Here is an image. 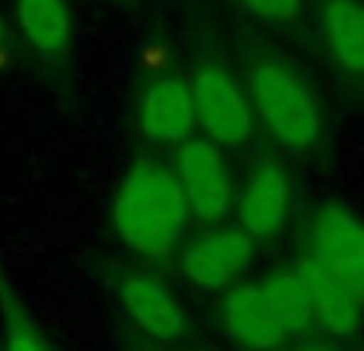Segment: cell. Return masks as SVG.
I'll list each match as a JSON object with an SVG mask.
<instances>
[{"label":"cell","instance_id":"obj_14","mask_svg":"<svg viewBox=\"0 0 364 351\" xmlns=\"http://www.w3.org/2000/svg\"><path fill=\"white\" fill-rule=\"evenodd\" d=\"M262 291L288 333H304V329L316 320L314 301H310V294L297 271H275L272 278L262 281Z\"/></svg>","mask_w":364,"mask_h":351},{"label":"cell","instance_id":"obj_1","mask_svg":"<svg viewBox=\"0 0 364 351\" xmlns=\"http://www.w3.org/2000/svg\"><path fill=\"white\" fill-rule=\"evenodd\" d=\"M188 217V201L176 173L138 163L112 198V227L141 259H160L176 246Z\"/></svg>","mask_w":364,"mask_h":351},{"label":"cell","instance_id":"obj_18","mask_svg":"<svg viewBox=\"0 0 364 351\" xmlns=\"http://www.w3.org/2000/svg\"><path fill=\"white\" fill-rule=\"evenodd\" d=\"M0 38H4V26H0Z\"/></svg>","mask_w":364,"mask_h":351},{"label":"cell","instance_id":"obj_4","mask_svg":"<svg viewBox=\"0 0 364 351\" xmlns=\"http://www.w3.org/2000/svg\"><path fill=\"white\" fill-rule=\"evenodd\" d=\"M314 259L364 303V220L326 205L314 217Z\"/></svg>","mask_w":364,"mask_h":351},{"label":"cell","instance_id":"obj_16","mask_svg":"<svg viewBox=\"0 0 364 351\" xmlns=\"http://www.w3.org/2000/svg\"><path fill=\"white\" fill-rule=\"evenodd\" d=\"M240 4L269 23H291L301 13V0H240Z\"/></svg>","mask_w":364,"mask_h":351},{"label":"cell","instance_id":"obj_17","mask_svg":"<svg viewBox=\"0 0 364 351\" xmlns=\"http://www.w3.org/2000/svg\"><path fill=\"white\" fill-rule=\"evenodd\" d=\"M301 351H326V348H301Z\"/></svg>","mask_w":364,"mask_h":351},{"label":"cell","instance_id":"obj_2","mask_svg":"<svg viewBox=\"0 0 364 351\" xmlns=\"http://www.w3.org/2000/svg\"><path fill=\"white\" fill-rule=\"evenodd\" d=\"M250 99L262 125L282 147L304 153L320 138V109L310 90L282 64L262 61L250 74Z\"/></svg>","mask_w":364,"mask_h":351},{"label":"cell","instance_id":"obj_8","mask_svg":"<svg viewBox=\"0 0 364 351\" xmlns=\"http://www.w3.org/2000/svg\"><path fill=\"white\" fill-rule=\"evenodd\" d=\"M252 256V237L246 230L208 233L182 256V271L198 288H220L243 271Z\"/></svg>","mask_w":364,"mask_h":351},{"label":"cell","instance_id":"obj_10","mask_svg":"<svg viewBox=\"0 0 364 351\" xmlns=\"http://www.w3.org/2000/svg\"><path fill=\"white\" fill-rule=\"evenodd\" d=\"M122 301H125L128 313L138 320L141 329H147L151 335L164 342H173L186 329V316L176 307V301L170 297V291L147 275H128L122 281Z\"/></svg>","mask_w":364,"mask_h":351},{"label":"cell","instance_id":"obj_6","mask_svg":"<svg viewBox=\"0 0 364 351\" xmlns=\"http://www.w3.org/2000/svg\"><path fill=\"white\" fill-rule=\"evenodd\" d=\"M141 131L151 141H188L195 119V99L192 87L176 77H160L141 96Z\"/></svg>","mask_w":364,"mask_h":351},{"label":"cell","instance_id":"obj_15","mask_svg":"<svg viewBox=\"0 0 364 351\" xmlns=\"http://www.w3.org/2000/svg\"><path fill=\"white\" fill-rule=\"evenodd\" d=\"M0 320H4V351H48L26 307L6 284H0Z\"/></svg>","mask_w":364,"mask_h":351},{"label":"cell","instance_id":"obj_13","mask_svg":"<svg viewBox=\"0 0 364 351\" xmlns=\"http://www.w3.org/2000/svg\"><path fill=\"white\" fill-rule=\"evenodd\" d=\"M16 13H19L26 38L32 42V48L38 55L42 58L61 55V48L68 45V32H70L64 0H19Z\"/></svg>","mask_w":364,"mask_h":351},{"label":"cell","instance_id":"obj_5","mask_svg":"<svg viewBox=\"0 0 364 351\" xmlns=\"http://www.w3.org/2000/svg\"><path fill=\"white\" fill-rule=\"evenodd\" d=\"M176 176L182 182V192H186L188 211L198 220L214 224L230 211V173H227L224 157L211 141H182Z\"/></svg>","mask_w":364,"mask_h":351},{"label":"cell","instance_id":"obj_9","mask_svg":"<svg viewBox=\"0 0 364 351\" xmlns=\"http://www.w3.org/2000/svg\"><path fill=\"white\" fill-rule=\"evenodd\" d=\"M288 176L278 163L265 160L246 182V192L240 198V224L252 239H265L282 227L288 214Z\"/></svg>","mask_w":364,"mask_h":351},{"label":"cell","instance_id":"obj_3","mask_svg":"<svg viewBox=\"0 0 364 351\" xmlns=\"http://www.w3.org/2000/svg\"><path fill=\"white\" fill-rule=\"evenodd\" d=\"M195 119L218 144L237 147L252 134V99L237 77L218 64H205L192 80Z\"/></svg>","mask_w":364,"mask_h":351},{"label":"cell","instance_id":"obj_12","mask_svg":"<svg viewBox=\"0 0 364 351\" xmlns=\"http://www.w3.org/2000/svg\"><path fill=\"white\" fill-rule=\"evenodd\" d=\"M323 36L336 68L364 77V4L358 0H326L323 4Z\"/></svg>","mask_w":364,"mask_h":351},{"label":"cell","instance_id":"obj_7","mask_svg":"<svg viewBox=\"0 0 364 351\" xmlns=\"http://www.w3.org/2000/svg\"><path fill=\"white\" fill-rule=\"evenodd\" d=\"M220 320H224L227 333L237 342H243L246 348L272 351L284 342L288 329L282 326V320L275 316L269 297H265L262 284H243L233 288L220 303Z\"/></svg>","mask_w":364,"mask_h":351},{"label":"cell","instance_id":"obj_11","mask_svg":"<svg viewBox=\"0 0 364 351\" xmlns=\"http://www.w3.org/2000/svg\"><path fill=\"white\" fill-rule=\"evenodd\" d=\"M297 275H301L304 288H307L310 301H314L316 320H320L329 333L352 335L355 329H358L361 301L352 294V291L342 288V284L336 281V278L329 275L320 262H316V259H304L301 269H297Z\"/></svg>","mask_w":364,"mask_h":351}]
</instances>
